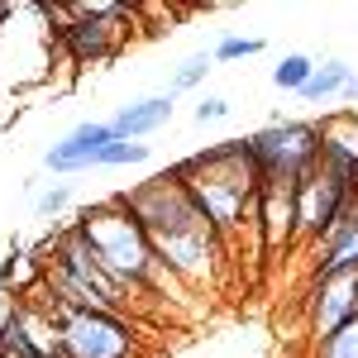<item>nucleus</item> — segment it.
I'll list each match as a JSON object with an SVG mask.
<instances>
[{
    "mask_svg": "<svg viewBox=\"0 0 358 358\" xmlns=\"http://www.w3.org/2000/svg\"><path fill=\"white\" fill-rule=\"evenodd\" d=\"M120 201L134 210V220L143 224L153 253L172 268V277L210 282L215 263L229 258V244L215 234V224L196 210V201L187 196V187L172 172H158V177L138 182L134 192H120Z\"/></svg>",
    "mask_w": 358,
    "mask_h": 358,
    "instance_id": "obj_1",
    "label": "nucleus"
},
{
    "mask_svg": "<svg viewBox=\"0 0 358 358\" xmlns=\"http://www.w3.org/2000/svg\"><path fill=\"white\" fill-rule=\"evenodd\" d=\"M167 172L187 187L196 210L215 224V234H220L224 244L244 224H253V206H258V192L268 182L258 158H253V148H248V138L210 143V148H201L192 158H182L177 167H167Z\"/></svg>",
    "mask_w": 358,
    "mask_h": 358,
    "instance_id": "obj_2",
    "label": "nucleus"
},
{
    "mask_svg": "<svg viewBox=\"0 0 358 358\" xmlns=\"http://www.w3.org/2000/svg\"><path fill=\"white\" fill-rule=\"evenodd\" d=\"M77 229H82V239L91 244V253L101 258V268H106L120 287H129V292H158V287L172 282V268L153 253L143 224L134 220V210H129L120 196L86 206L82 215H77Z\"/></svg>",
    "mask_w": 358,
    "mask_h": 358,
    "instance_id": "obj_3",
    "label": "nucleus"
},
{
    "mask_svg": "<svg viewBox=\"0 0 358 358\" xmlns=\"http://www.w3.org/2000/svg\"><path fill=\"white\" fill-rule=\"evenodd\" d=\"M43 244H48V253H53L48 263H57L62 273L72 277L86 296H91V306H96V310H110V315H124V310H129V301H134V296H129V287H120V282L101 268V258H96V253H91V244L82 239L77 220L57 224Z\"/></svg>",
    "mask_w": 358,
    "mask_h": 358,
    "instance_id": "obj_4",
    "label": "nucleus"
},
{
    "mask_svg": "<svg viewBox=\"0 0 358 358\" xmlns=\"http://www.w3.org/2000/svg\"><path fill=\"white\" fill-rule=\"evenodd\" d=\"M62 358H134L138 339L124 325V315L110 310H77V306H53Z\"/></svg>",
    "mask_w": 358,
    "mask_h": 358,
    "instance_id": "obj_5",
    "label": "nucleus"
},
{
    "mask_svg": "<svg viewBox=\"0 0 358 358\" xmlns=\"http://www.w3.org/2000/svg\"><path fill=\"white\" fill-rule=\"evenodd\" d=\"M248 148L268 182H296L320 163V124L310 120H273L268 129L248 134Z\"/></svg>",
    "mask_w": 358,
    "mask_h": 358,
    "instance_id": "obj_6",
    "label": "nucleus"
},
{
    "mask_svg": "<svg viewBox=\"0 0 358 358\" xmlns=\"http://www.w3.org/2000/svg\"><path fill=\"white\" fill-rule=\"evenodd\" d=\"M292 196H296V234H301L310 248L320 244L334 224L344 220V210L358 201V196L334 177L330 167H320V163L292 182Z\"/></svg>",
    "mask_w": 358,
    "mask_h": 358,
    "instance_id": "obj_7",
    "label": "nucleus"
},
{
    "mask_svg": "<svg viewBox=\"0 0 358 358\" xmlns=\"http://www.w3.org/2000/svg\"><path fill=\"white\" fill-rule=\"evenodd\" d=\"M349 320H358V273L310 282V334H315V344L330 339L334 330H344Z\"/></svg>",
    "mask_w": 358,
    "mask_h": 358,
    "instance_id": "obj_8",
    "label": "nucleus"
},
{
    "mask_svg": "<svg viewBox=\"0 0 358 358\" xmlns=\"http://www.w3.org/2000/svg\"><path fill=\"white\" fill-rule=\"evenodd\" d=\"M253 229H258L263 253H282V248H292V239H301L296 234V196H292V182H263L258 206H253Z\"/></svg>",
    "mask_w": 358,
    "mask_h": 358,
    "instance_id": "obj_9",
    "label": "nucleus"
},
{
    "mask_svg": "<svg viewBox=\"0 0 358 358\" xmlns=\"http://www.w3.org/2000/svg\"><path fill=\"white\" fill-rule=\"evenodd\" d=\"M320 167L358 196V110H330L320 120Z\"/></svg>",
    "mask_w": 358,
    "mask_h": 358,
    "instance_id": "obj_10",
    "label": "nucleus"
},
{
    "mask_svg": "<svg viewBox=\"0 0 358 358\" xmlns=\"http://www.w3.org/2000/svg\"><path fill=\"white\" fill-rule=\"evenodd\" d=\"M115 143V129L110 120H86V124H77L72 134H62L43 153V167L48 172H86V167H96V158H101V148H110Z\"/></svg>",
    "mask_w": 358,
    "mask_h": 358,
    "instance_id": "obj_11",
    "label": "nucleus"
},
{
    "mask_svg": "<svg viewBox=\"0 0 358 358\" xmlns=\"http://www.w3.org/2000/svg\"><path fill=\"white\" fill-rule=\"evenodd\" d=\"M339 273H358V201L344 210V220L315 244L310 282H320V277H339Z\"/></svg>",
    "mask_w": 358,
    "mask_h": 358,
    "instance_id": "obj_12",
    "label": "nucleus"
},
{
    "mask_svg": "<svg viewBox=\"0 0 358 358\" xmlns=\"http://www.w3.org/2000/svg\"><path fill=\"white\" fill-rule=\"evenodd\" d=\"M167 120H172V91L167 96H143V101H129V106H120L110 120V129L115 138H148V134H158Z\"/></svg>",
    "mask_w": 358,
    "mask_h": 358,
    "instance_id": "obj_13",
    "label": "nucleus"
},
{
    "mask_svg": "<svg viewBox=\"0 0 358 358\" xmlns=\"http://www.w3.org/2000/svg\"><path fill=\"white\" fill-rule=\"evenodd\" d=\"M349 82H354V67L349 62H320L315 72H310V82L301 86V101L306 106H325V101H339L344 91H349Z\"/></svg>",
    "mask_w": 358,
    "mask_h": 358,
    "instance_id": "obj_14",
    "label": "nucleus"
},
{
    "mask_svg": "<svg viewBox=\"0 0 358 358\" xmlns=\"http://www.w3.org/2000/svg\"><path fill=\"white\" fill-rule=\"evenodd\" d=\"M310 72H315V62H310L306 53H287L273 67V86L277 91H296V96H301V86L310 82Z\"/></svg>",
    "mask_w": 358,
    "mask_h": 358,
    "instance_id": "obj_15",
    "label": "nucleus"
},
{
    "mask_svg": "<svg viewBox=\"0 0 358 358\" xmlns=\"http://www.w3.org/2000/svg\"><path fill=\"white\" fill-rule=\"evenodd\" d=\"M263 53V38L258 34H224L220 43H215V62H239V57H258Z\"/></svg>",
    "mask_w": 358,
    "mask_h": 358,
    "instance_id": "obj_16",
    "label": "nucleus"
},
{
    "mask_svg": "<svg viewBox=\"0 0 358 358\" xmlns=\"http://www.w3.org/2000/svg\"><path fill=\"white\" fill-rule=\"evenodd\" d=\"M315 358H358V320H349L344 330H334L330 339H320Z\"/></svg>",
    "mask_w": 358,
    "mask_h": 358,
    "instance_id": "obj_17",
    "label": "nucleus"
},
{
    "mask_svg": "<svg viewBox=\"0 0 358 358\" xmlns=\"http://www.w3.org/2000/svg\"><path fill=\"white\" fill-rule=\"evenodd\" d=\"M148 158V143H134V138H115L110 148H101L96 167H129V163H143Z\"/></svg>",
    "mask_w": 358,
    "mask_h": 358,
    "instance_id": "obj_18",
    "label": "nucleus"
},
{
    "mask_svg": "<svg viewBox=\"0 0 358 358\" xmlns=\"http://www.w3.org/2000/svg\"><path fill=\"white\" fill-rule=\"evenodd\" d=\"M210 62H215L210 53H192V57H187V62H182L177 72H172V96H177V91H192V86H201V82H206Z\"/></svg>",
    "mask_w": 358,
    "mask_h": 358,
    "instance_id": "obj_19",
    "label": "nucleus"
},
{
    "mask_svg": "<svg viewBox=\"0 0 358 358\" xmlns=\"http://www.w3.org/2000/svg\"><path fill=\"white\" fill-rule=\"evenodd\" d=\"M67 206H72V187H67V182H57V187L34 196V215H38V220H57Z\"/></svg>",
    "mask_w": 358,
    "mask_h": 358,
    "instance_id": "obj_20",
    "label": "nucleus"
},
{
    "mask_svg": "<svg viewBox=\"0 0 358 358\" xmlns=\"http://www.w3.org/2000/svg\"><path fill=\"white\" fill-rule=\"evenodd\" d=\"M224 115H229V101L224 96H206L196 106V124H210V120H224Z\"/></svg>",
    "mask_w": 358,
    "mask_h": 358,
    "instance_id": "obj_21",
    "label": "nucleus"
},
{
    "mask_svg": "<svg viewBox=\"0 0 358 358\" xmlns=\"http://www.w3.org/2000/svg\"><path fill=\"white\" fill-rule=\"evenodd\" d=\"M10 310H15V301L0 292V334H5V325H10Z\"/></svg>",
    "mask_w": 358,
    "mask_h": 358,
    "instance_id": "obj_22",
    "label": "nucleus"
},
{
    "mask_svg": "<svg viewBox=\"0 0 358 358\" xmlns=\"http://www.w3.org/2000/svg\"><path fill=\"white\" fill-rule=\"evenodd\" d=\"M339 101H349V106H358V77H354V82H349V91H344Z\"/></svg>",
    "mask_w": 358,
    "mask_h": 358,
    "instance_id": "obj_23",
    "label": "nucleus"
},
{
    "mask_svg": "<svg viewBox=\"0 0 358 358\" xmlns=\"http://www.w3.org/2000/svg\"><path fill=\"white\" fill-rule=\"evenodd\" d=\"M10 15H15V10H10V5H0V24H10Z\"/></svg>",
    "mask_w": 358,
    "mask_h": 358,
    "instance_id": "obj_24",
    "label": "nucleus"
},
{
    "mask_svg": "<svg viewBox=\"0 0 358 358\" xmlns=\"http://www.w3.org/2000/svg\"><path fill=\"white\" fill-rule=\"evenodd\" d=\"M0 358H5V354H0Z\"/></svg>",
    "mask_w": 358,
    "mask_h": 358,
    "instance_id": "obj_25",
    "label": "nucleus"
}]
</instances>
